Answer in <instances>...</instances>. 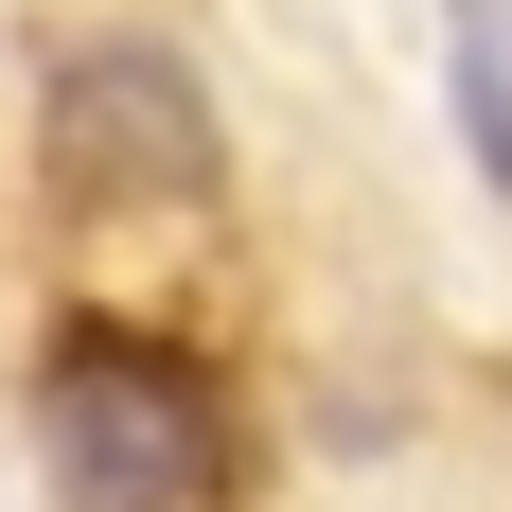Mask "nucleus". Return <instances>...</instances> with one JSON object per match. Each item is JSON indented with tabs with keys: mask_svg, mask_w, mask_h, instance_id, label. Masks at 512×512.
Here are the masks:
<instances>
[{
	"mask_svg": "<svg viewBox=\"0 0 512 512\" xmlns=\"http://www.w3.org/2000/svg\"><path fill=\"white\" fill-rule=\"evenodd\" d=\"M53 460H71L89 512H212L230 495L212 389L159 354V336H124V318H71V336H53Z\"/></svg>",
	"mask_w": 512,
	"mask_h": 512,
	"instance_id": "nucleus-1",
	"label": "nucleus"
},
{
	"mask_svg": "<svg viewBox=\"0 0 512 512\" xmlns=\"http://www.w3.org/2000/svg\"><path fill=\"white\" fill-rule=\"evenodd\" d=\"M53 195H89V212H177L212 195V89L177 71L159 36H89V53H53Z\"/></svg>",
	"mask_w": 512,
	"mask_h": 512,
	"instance_id": "nucleus-2",
	"label": "nucleus"
},
{
	"mask_svg": "<svg viewBox=\"0 0 512 512\" xmlns=\"http://www.w3.org/2000/svg\"><path fill=\"white\" fill-rule=\"evenodd\" d=\"M442 89H460V142H477V177L512 195V0H460V18H442Z\"/></svg>",
	"mask_w": 512,
	"mask_h": 512,
	"instance_id": "nucleus-3",
	"label": "nucleus"
}]
</instances>
